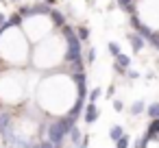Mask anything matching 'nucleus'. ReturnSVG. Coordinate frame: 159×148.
<instances>
[{
	"label": "nucleus",
	"mask_w": 159,
	"mask_h": 148,
	"mask_svg": "<svg viewBox=\"0 0 159 148\" xmlns=\"http://www.w3.org/2000/svg\"><path fill=\"white\" fill-rule=\"evenodd\" d=\"M74 122H76V118H72V115L68 113V115L55 120V122L48 126V139L55 144V148H61V146H63V139H66L68 133L72 131Z\"/></svg>",
	"instance_id": "f257e3e1"
},
{
	"label": "nucleus",
	"mask_w": 159,
	"mask_h": 148,
	"mask_svg": "<svg viewBox=\"0 0 159 148\" xmlns=\"http://www.w3.org/2000/svg\"><path fill=\"white\" fill-rule=\"evenodd\" d=\"M126 39H129V44L133 46V52H142V48L146 46V39H144L142 35H137L135 31L126 33Z\"/></svg>",
	"instance_id": "f03ea898"
},
{
	"label": "nucleus",
	"mask_w": 159,
	"mask_h": 148,
	"mask_svg": "<svg viewBox=\"0 0 159 148\" xmlns=\"http://www.w3.org/2000/svg\"><path fill=\"white\" fill-rule=\"evenodd\" d=\"M48 18H50V22H52V26H57V29H61V26H66V16L59 11V9H50V13H48Z\"/></svg>",
	"instance_id": "7ed1b4c3"
},
{
	"label": "nucleus",
	"mask_w": 159,
	"mask_h": 148,
	"mask_svg": "<svg viewBox=\"0 0 159 148\" xmlns=\"http://www.w3.org/2000/svg\"><path fill=\"white\" fill-rule=\"evenodd\" d=\"M83 118H85V122H87V124L96 122V120H98V107H96L94 102H89V105L85 107V115H83Z\"/></svg>",
	"instance_id": "20e7f679"
},
{
	"label": "nucleus",
	"mask_w": 159,
	"mask_h": 148,
	"mask_svg": "<svg viewBox=\"0 0 159 148\" xmlns=\"http://www.w3.org/2000/svg\"><path fill=\"white\" fill-rule=\"evenodd\" d=\"M116 2L120 5V9H122L124 13H129V16L137 13V9H135V2H133V0H116Z\"/></svg>",
	"instance_id": "39448f33"
},
{
	"label": "nucleus",
	"mask_w": 159,
	"mask_h": 148,
	"mask_svg": "<svg viewBox=\"0 0 159 148\" xmlns=\"http://www.w3.org/2000/svg\"><path fill=\"white\" fill-rule=\"evenodd\" d=\"M83 105H85V98H76L74 107L70 109V115H72V118H79V115H81V111H83Z\"/></svg>",
	"instance_id": "423d86ee"
},
{
	"label": "nucleus",
	"mask_w": 159,
	"mask_h": 148,
	"mask_svg": "<svg viewBox=\"0 0 159 148\" xmlns=\"http://www.w3.org/2000/svg\"><path fill=\"white\" fill-rule=\"evenodd\" d=\"M11 124V113H0V135H2Z\"/></svg>",
	"instance_id": "0eeeda50"
},
{
	"label": "nucleus",
	"mask_w": 159,
	"mask_h": 148,
	"mask_svg": "<svg viewBox=\"0 0 159 148\" xmlns=\"http://www.w3.org/2000/svg\"><path fill=\"white\" fill-rule=\"evenodd\" d=\"M122 135H124L122 126H118V124H116V126H111V128H109V137H111V141H118Z\"/></svg>",
	"instance_id": "6e6552de"
},
{
	"label": "nucleus",
	"mask_w": 159,
	"mask_h": 148,
	"mask_svg": "<svg viewBox=\"0 0 159 148\" xmlns=\"http://www.w3.org/2000/svg\"><path fill=\"white\" fill-rule=\"evenodd\" d=\"M144 109H146V107H144V100H135V102L131 105V113H133V115H142Z\"/></svg>",
	"instance_id": "1a4fd4ad"
},
{
	"label": "nucleus",
	"mask_w": 159,
	"mask_h": 148,
	"mask_svg": "<svg viewBox=\"0 0 159 148\" xmlns=\"http://www.w3.org/2000/svg\"><path fill=\"white\" fill-rule=\"evenodd\" d=\"M76 37H79L81 42H87V39H89V29H87V26H76Z\"/></svg>",
	"instance_id": "9d476101"
},
{
	"label": "nucleus",
	"mask_w": 159,
	"mask_h": 148,
	"mask_svg": "<svg viewBox=\"0 0 159 148\" xmlns=\"http://www.w3.org/2000/svg\"><path fill=\"white\" fill-rule=\"evenodd\" d=\"M68 135H70V139H72V144H74V146H76V144H81V139H83V135H81V131H79L76 126H72V131H70Z\"/></svg>",
	"instance_id": "9b49d317"
},
{
	"label": "nucleus",
	"mask_w": 159,
	"mask_h": 148,
	"mask_svg": "<svg viewBox=\"0 0 159 148\" xmlns=\"http://www.w3.org/2000/svg\"><path fill=\"white\" fill-rule=\"evenodd\" d=\"M146 115L148 118H159V102H152V105H148V109H146Z\"/></svg>",
	"instance_id": "f8f14e48"
},
{
	"label": "nucleus",
	"mask_w": 159,
	"mask_h": 148,
	"mask_svg": "<svg viewBox=\"0 0 159 148\" xmlns=\"http://www.w3.org/2000/svg\"><path fill=\"white\" fill-rule=\"evenodd\" d=\"M148 44H150L155 50H159V31H152V35L148 37Z\"/></svg>",
	"instance_id": "ddd939ff"
},
{
	"label": "nucleus",
	"mask_w": 159,
	"mask_h": 148,
	"mask_svg": "<svg viewBox=\"0 0 159 148\" xmlns=\"http://www.w3.org/2000/svg\"><path fill=\"white\" fill-rule=\"evenodd\" d=\"M107 48H109V52H111V57H118V55L122 52V50H120V44H116V42H111V44H109Z\"/></svg>",
	"instance_id": "4468645a"
},
{
	"label": "nucleus",
	"mask_w": 159,
	"mask_h": 148,
	"mask_svg": "<svg viewBox=\"0 0 159 148\" xmlns=\"http://www.w3.org/2000/svg\"><path fill=\"white\" fill-rule=\"evenodd\" d=\"M96 61V48H87V55H85V63H94Z\"/></svg>",
	"instance_id": "2eb2a0df"
},
{
	"label": "nucleus",
	"mask_w": 159,
	"mask_h": 148,
	"mask_svg": "<svg viewBox=\"0 0 159 148\" xmlns=\"http://www.w3.org/2000/svg\"><path fill=\"white\" fill-rule=\"evenodd\" d=\"M100 94H102V89H100V87H94V89L89 92V102H96V100L100 98Z\"/></svg>",
	"instance_id": "dca6fc26"
},
{
	"label": "nucleus",
	"mask_w": 159,
	"mask_h": 148,
	"mask_svg": "<svg viewBox=\"0 0 159 148\" xmlns=\"http://www.w3.org/2000/svg\"><path fill=\"white\" fill-rule=\"evenodd\" d=\"M129 141H131V139H129V135H122V137L116 141V148H129Z\"/></svg>",
	"instance_id": "f3484780"
},
{
	"label": "nucleus",
	"mask_w": 159,
	"mask_h": 148,
	"mask_svg": "<svg viewBox=\"0 0 159 148\" xmlns=\"http://www.w3.org/2000/svg\"><path fill=\"white\" fill-rule=\"evenodd\" d=\"M146 146H148V139L146 137H142V139L135 141V148H146Z\"/></svg>",
	"instance_id": "a211bd4d"
},
{
	"label": "nucleus",
	"mask_w": 159,
	"mask_h": 148,
	"mask_svg": "<svg viewBox=\"0 0 159 148\" xmlns=\"http://www.w3.org/2000/svg\"><path fill=\"white\" fill-rule=\"evenodd\" d=\"M113 109H116V111H122V109H124V102H122V100H113Z\"/></svg>",
	"instance_id": "6ab92c4d"
},
{
	"label": "nucleus",
	"mask_w": 159,
	"mask_h": 148,
	"mask_svg": "<svg viewBox=\"0 0 159 148\" xmlns=\"http://www.w3.org/2000/svg\"><path fill=\"white\" fill-rule=\"evenodd\" d=\"M37 148H55V144H52V141L48 139V141H42V144H39Z\"/></svg>",
	"instance_id": "aec40b11"
},
{
	"label": "nucleus",
	"mask_w": 159,
	"mask_h": 148,
	"mask_svg": "<svg viewBox=\"0 0 159 148\" xmlns=\"http://www.w3.org/2000/svg\"><path fill=\"white\" fill-rule=\"evenodd\" d=\"M87 144H89V139H87V137H83V139H81V144H76L74 148H87Z\"/></svg>",
	"instance_id": "412c9836"
},
{
	"label": "nucleus",
	"mask_w": 159,
	"mask_h": 148,
	"mask_svg": "<svg viewBox=\"0 0 159 148\" xmlns=\"http://www.w3.org/2000/svg\"><path fill=\"white\" fill-rule=\"evenodd\" d=\"M5 22H7V16H5V13H0V31H2V26H5Z\"/></svg>",
	"instance_id": "4be33fe9"
},
{
	"label": "nucleus",
	"mask_w": 159,
	"mask_h": 148,
	"mask_svg": "<svg viewBox=\"0 0 159 148\" xmlns=\"http://www.w3.org/2000/svg\"><path fill=\"white\" fill-rule=\"evenodd\" d=\"M126 74H129L131 78H137V76H139V72H135V70H126Z\"/></svg>",
	"instance_id": "5701e85b"
},
{
	"label": "nucleus",
	"mask_w": 159,
	"mask_h": 148,
	"mask_svg": "<svg viewBox=\"0 0 159 148\" xmlns=\"http://www.w3.org/2000/svg\"><path fill=\"white\" fill-rule=\"evenodd\" d=\"M113 92H116V87H113V85H111V87H109V89H107V96H109V98H111V96H113Z\"/></svg>",
	"instance_id": "b1692460"
},
{
	"label": "nucleus",
	"mask_w": 159,
	"mask_h": 148,
	"mask_svg": "<svg viewBox=\"0 0 159 148\" xmlns=\"http://www.w3.org/2000/svg\"><path fill=\"white\" fill-rule=\"evenodd\" d=\"M44 2H46V5H48V7H52V5H55V2H57V0H44Z\"/></svg>",
	"instance_id": "393cba45"
},
{
	"label": "nucleus",
	"mask_w": 159,
	"mask_h": 148,
	"mask_svg": "<svg viewBox=\"0 0 159 148\" xmlns=\"http://www.w3.org/2000/svg\"><path fill=\"white\" fill-rule=\"evenodd\" d=\"M7 2H13V5H16V2H20V0H7Z\"/></svg>",
	"instance_id": "a878e982"
},
{
	"label": "nucleus",
	"mask_w": 159,
	"mask_h": 148,
	"mask_svg": "<svg viewBox=\"0 0 159 148\" xmlns=\"http://www.w3.org/2000/svg\"><path fill=\"white\" fill-rule=\"evenodd\" d=\"M87 2H89V5H94V2H96V0H87Z\"/></svg>",
	"instance_id": "bb28decb"
},
{
	"label": "nucleus",
	"mask_w": 159,
	"mask_h": 148,
	"mask_svg": "<svg viewBox=\"0 0 159 148\" xmlns=\"http://www.w3.org/2000/svg\"><path fill=\"white\" fill-rule=\"evenodd\" d=\"M0 2H5V0H0Z\"/></svg>",
	"instance_id": "cd10ccee"
}]
</instances>
